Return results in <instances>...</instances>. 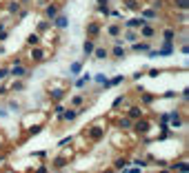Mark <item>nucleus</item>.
<instances>
[{
  "label": "nucleus",
  "mask_w": 189,
  "mask_h": 173,
  "mask_svg": "<svg viewBox=\"0 0 189 173\" xmlns=\"http://www.w3.org/2000/svg\"><path fill=\"white\" fill-rule=\"evenodd\" d=\"M89 80H91L89 76H82V78H78V80H76V86H85V84H87Z\"/></svg>",
  "instance_id": "nucleus-1"
},
{
  "label": "nucleus",
  "mask_w": 189,
  "mask_h": 173,
  "mask_svg": "<svg viewBox=\"0 0 189 173\" xmlns=\"http://www.w3.org/2000/svg\"><path fill=\"white\" fill-rule=\"evenodd\" d=\"M56 27H60V29H62V27H67V18H65V16H62V18H58V20H56Z\"/></svg>",
  "instance_id": "nucleus-2"
},
{
  "label": "nucleus",
  "mask_w": 189,
  "mask_h": 173,
  "mask_svg": "<svg viewBox=\"0 0 189 173\" xmlns=\"http://www.w3.org/2000/svg\"><path fill=\"white\" fill-rule=\"evenodd\" d=\"M56 13H58V9H56V7H49V9H47V16H49V18H54Z\"/></svg>",
  "instance_id": "nucleus-3"
},
{
  "label": "nucleus",
  "mask_w": 189,
  "mask_h": 173,
  "mask_svg": "<svg viewBox=\"0 0 189 173\" xmlns=\"http://www.w3.org/2000/svg\"><path fill=\"white\" fill-rule=\"evenodd\" d=\"M94 51V42H85V53H91Z\"/></svg>",
  "instance_id": "nucleus-4"
},
{
  "label": "nucleus",
  "mask_w": 189,
  "mask_h": 173,
  "mask_svg": "<svg viewBox=\"0 0 189 173\" xmlns=\"http://www.w3.org/2000/svg\"><path fill=\"white\" fill-rule=\"evenodd\" d=\"M134 49H136V51H147L149 47H147V45H134Z\"/></svg>",
  "instance_id": "nucleus-5"
},
{
  "label": "nucleus",
  "mask_w": 189,
  "mask_h": 173,
  "mask_svg": "<svg viewBox=\"0 0 189 173\" xmlns=\"http://www.w3.org/2000/svg\"><path fill=\"white\" fill-rule=\"evenodd\" d=\"M80 71V62H76V65H71V73H78Z\"/></svg>",
  "instance_id": "nucleus-6"
},
{
  "label": "nucleus",
  "mask_w": 189,
  "mask_h": 173,
  "mask_svg": "<svg viewBox=\"0 0 189 173\" xmlns=\"http://www.w3.org/2000/svg\"><path fill=\"white\" fill-rule=\"evenodd\" d=\"M96 56H98V58H105V56H107V51H105V49H98V51H96Z\"/></svg>",
  "instance_id": "nucleus-7"
},
{
  "label": "nucleus",
  "mask_w": 189,
  "mask_h": 173,
  "mask_svg": "<svg viewBox=\"0 0 189 173\" xmlns=\"http://www.w3.org/2000/svg\"><path fill=\"white\" fill-rule=\"evenodd\" d=\"M96 82H100V84H105V82H107V78H105V76H96Z\"/></svg>",
  "instance_id": "nucleus-8"
},
{
  "label": "nucleus",
  "mask_w": 189,
  "mask_h": 173,
  "mask_svg": "<svg viewBox=\"0 0 189 173\" xmlns=\"http://www.w3.org/2000/svg\"><path fill=\"white\" fill-rule=\"evenodd\" d=\"M65 118H67V120H74V118H76V111H67Z\"/></svg>",
  "instance_id": "nucleus-9"
},
{
  "label": "nucleus",
  "mask_w": 189,
  "mask_h": 173,
  "mask_svg": "<svg viewBox=\"0 0 189 173\" xmlns=\"http://www.w3.org/2000/svg\"><path fill=\"white\" fill-rule=\"evenodd\" d=\"M114 53H116V56H122L125 51H122V47H116V49H114Z\"/></svg>",
  "instance_id": "nucleus-10"
},
{
  "label": "nucleus",
  "mask_w": 189,
  "mask_h": 173,
  "mask_svg": "<svg viewBox=\"0 0 189 173\" xmlns=\"http://www.w3.org/2000/svg\"><path fill=\"white\" fill-rule=\"evenodd\" d=\"M14 73H16V76H22V73H25V69H20V67H16V69H14Z\"/></svg>",
  "instance_id": "nucleus-11"
},
{
  "label": "nucleus",
  "mask_w": 189,
  "mask_h": 173,
  "mask_svg": "<svg viewBox=\"0 0 189 173\" xmlns=\"http://www.w3.org/2000/svg\"><path fill=\"white\" fill-rule=\"evenodd\" d=\"M125 173H140V169H129V171H125Z\"/></svg>",
  "instance_id": "nucleus-12"
}]
</instances>
